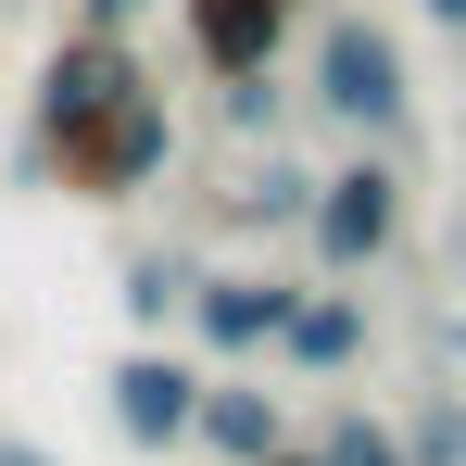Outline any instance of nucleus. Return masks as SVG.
I'll use <instances>...</instances> for the list:
<instances>
[{
    "mask_svg": "<svg viewBox=\"0 0 466 466\" xmlns=\"http://www.w3.org/2000/svg\"><path fill=\"white\" fill-rule=\"evenodd\" d=\"M379 353V315H366V290L353 278H328V290H303V315H290V340H278V366L290 379H353Z\"/></svg>",
    "mask_w": 466,
    "mask_h": 466,
    "instance_id": "8",
    "label": "nucleus"
},
{
    "mask_svg": "<svg viewBox=\"0 0 466 466\" xmlns=\"http://www.w3.org/2000/svg\"><path fill=\"white\" fill-rule=\"evenodd\" d=\"M0 466H51V454H38V441H0Z\"/></svg>",
    "mask_w": 466,
    "mask_h": 466,
    "instance_id": "17",
    "label": "nucleus"
},
{
    "mask_svg": "<svg viewBox=\"0 0 466 466\" xmlns=\"http://www.w3.org/2000/svg\"><path fill=\"white\" fill-rule=\"evenodd\" d=\"M164 164H177V101H164V76L114 88L76 127H38V177H51L64 202H139Z\"/></svg>",
    "mask_w": 466,
    "mask_h": 466,
    "instance_id": "1",
    "label": "nucleus"
},
{
    "mask_svg": "<svg viewBox=\"0 0 466 466\" xmlns=\"http://www.w3.org/2000/svg\"><path fill=\"white\" fill-rule=\"evenodd\" d=\"M189 454H202V466H265V454H290V403L265 390V366H215V379H202V429H189Z\"/></svg>",
    "mask_w": 466,
    "mask_h": 466,
    "instance_id": "7",
    "label": "nucleus"
},
{
    "mask_svg": "<svg viewBox=\"0 0 466 466\" xmlns=\"http://www.w3.org/2000/svg\"><path fill=\"white\" fill-rule=\"evenodd\" d=\"M403 454H416V466H466V390H441V403L403 416Z\"/></svg>",
    "mask_w": 466,
    "mask_h": 466,
    "instance_id": "12",
    "label": "nucleus"
},
{
    "mask_svg": "<svg viewBox=\"0 0 466 466\" xmlns=\"http://www.w3.org/2000/svg\"><path fill=\"white\" fill-rule=\"evenodd\" d=\"M228 215H239V228H252V239H290V228H315V164H303V152H278V139H265V152L239 164Z\"/></svg>",
    "mask_w": 466,
    "mask_h": 466,
    "instance_id": "9",
    "label": "nucleus"
},
{
    "mask_svg": "<svg viewBox=\"0 0 466 466\" xmlns=\"http://www.w3.org/2000/svg\"><path fill=\"white\" fill-rule=\"evenodd\" d=\"M441 265H454V290H466V215H454V239H441Z\"/></svg>",
    "mask_w": 466,
    "mask_h": 466,
    "instance_id": "16",
    "label": "nucleus"
},
{
    "mask_svg": "<svg viewBox=\"0 0 466 466\" xmlns=\"http://www.w3.org/2000/svg\"><path fill=\"white\" fill-rule=\"evenodd\" d=\"M202 353H177V340H127L114 366H101V403H114V441L127 454H189V429H202Z\"/></svg>",
    "mask_w": 466,
    "mask_h": 466,
    "instance_id": "5",
    "label": "nucleus"
},
{
    "mask_svg": "<svg viewBox=\"0 0 466 466\" xmlns=\"http://www.w3.org/2000/svg\"><path fill=\"white\" fill-rule=\"evenodd\" d=\"M189 278L202 265H177V252H127V328L139 340H177L189 328Z\"/></svg>",
    "mask_w": 466,
    "mask_h": 466,
    "instance_id": "10",
    "label": "nucleus"
},
{
    "mask_svg": "<svg viewBox=\"0 0 466 466\" xmlns=\"http://www.w3.org/2000/svg\"><path fill=\"white\" fill-rule=\"evenodd\" d=\"M416 13H429V25H441V38H466V0H416Z\"/></svg>",
    "mask_w": 466,
    "mask_h": 466,
    "instance_id": "15",
    "label": "nucleus"
},
{
    "mask_svg": "<svg viewBox=\"0 0 466 466\" xmlns=\"http://www.w3.org/2000/svg\"><path fill=\"white\" fill-rule=\"evenodd\" d=\"M290 127V88L278 76H228V139H278Z\"/></svg>",
    "mask_w": 466,
    "mask_h": 466,
    "instance_id": "13",
    "label": "nucleus"
},
{
    "mask_svg": "<svg viewBox=\"0 0 466 466\" xmlns=\"http://www.w3.org/2000/svg\"><path fill=\"white\" fill-rule=\"evenodd\" d=\"M303 13H328V0H303Z\"/></svg>",
    "mask_w": 466,
    "mask_h": 466,
    "instance_id": "18",
    "label": "nucleus"
},
{
    "mask_svg": "<svg viewBox=\"0 0 466 466\" xmlns=\"http://www.w3.org/2000/svg\"><path fill=\"white\" fill-rule=\"evenodd\" d=\"M416 228V177H403V139H353V152L315 177V265L328 278H379Z\"/></svg>",
    "mask_w": 466,
    "mask_h": 466,
    "instance_id": "2",
    "label": "nucleus"
},
{
    "mask_svg": "<svg viewBox=\"0 0 466 466\" xmlns=\"http://www.w3.org/2000/svg\"><path fill=\"white\" fill-rule=\"evenodd\" d=\"M290 25H303V0H177V38H189V64L228 88V76H278L290 64Z\"/></svg>",
    "mask_w": 466,
    "mask_h": 466,
    "instance_id": "6",
    "label": "nucleus"
},
{
    "mask_svg": "<svg viewBox=\"0 0 466 466\" xmlns=\"http://www.w3.org/2000/svg\"><path fill=\"white\" fill-rule=\"evenodd\" d=\"M152 13H164V0H76V25H127V38H139Z\"/></svg>",
    "mask_w": 466,
    "mask_h": 466,
    "instance_id": "14",
    "label": "nucleus"
},
{
    "mask_svg": "<svg viewBox=\"0 0 466 466\" xmlns=\"http://www.w3.org/2000/svg\"><path fill=\"white\" fill-rule=\"evenodd\" d=\"M303 290L315 278H278V265H202V278H189V353H202V366H278Z\"/></svg>",
    "mask_w": 466,
    "mask_h": 466,
    "instance_id": "4",
    "label": "nucleus"
},
{
    "mask_svg": "<svg viewBox=\"0 0 466 466\" xmlns=\"http://www.w3.org/2000/svg\"><path fill=\"white\" fill-rule=\"evenodd\" d=\"M315 466H416V454H403V416H379V403H340V416L315 429Z\"/></svg>",
    "mask_w": 466,
    "mask_h": 466,
    "instance_id": "11",
    "label": "nucleus"
},
{
    "mask_svg": "<svg viewBox=\"0 0 466 466\" xmlns=\"http://www.w3.org/2000/svg\"><path fill=\"white\" fill-rule=\"evenodd\" d=\"M303 101L340 127V139H403V127H416V64H403V38H390L379 13H328Z\"/></svg>",
    "mask_w": 466,
    "mask_h": 466,
    "instance_id": "3",
    "label": "nucleus"
}]
</instances>
